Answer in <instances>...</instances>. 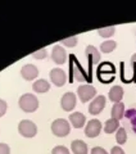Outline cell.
Instances as JSON below:
<instances>
[{
	"label": "cell",
	"mask_w": 136,
	"mask_h": 154,
	"mask_svg": "<svg viewBox=\"0 0 136 154\" xmlns=\"http://www.w3.org/2000/svg\"><path fill=\"white\" fill-rule=\"evenodd\" d=\"M0 154H11V148L5 143H0Z\"/></svg>",
	"instance_id": "cell-26"
},
{
	"label": "cell",
	"mask_w": 136,
	"mask_h": 154,
	"mask_svg": "<svg viewBox=\"0 0 136 154\" xmlns=\"http://www.w3.org/2000/svg\"><path fill=\"white\" fill-rule=\"evenodd\" d=\"M114 66L109 63V62H105V63L100 64L99 68H98V73H110V75H114Z\"/></svg>",
	"instance_id": "cell-20"
},
{
	"label": "cell",
	"mask_w": 136,
	"mask_h": 154,
	"mask_svg": "<svg viewBox=\"0 0 136 154\" xmlns=\"http://www.w3.org/2000/svg\"><path fill=\"white\" fill-rule=\"evenodd\" d=\"M62 44L66 45L68 48H73L77 44V36H71V37H67V38H63L62 40Z\"/></svg>",
	"instance_id": "cell-23"
},
{
	"label": "cell",
	"mask_w": 136,
	"mask_h": 154,
	"mask_svg": "<svg viewBox=\"0 0 136 154\" xmlns=\"http://www.w3.org/2000/svg\"><path fill=\"white\" fill-rule=\"evenodd\" d=\"M46 55H48L46 48H42V49L37 50L35 53H32V57L35 58V59H44V58H46Z\"/></svg>",
	"instance_id": "cell-24"
},
{
	"label": "cell",
	"mask_w": 136,
	"mask_h": 154,
	"mask_svg": "<svg viewBox=\"0 0 136 154\" xmlns=\"http://www.w3.org/2000/svg\"><path fill=\"white\" fill-rule=\"evenodd\" d=\"M77 95H79V98L82 103H86L96 95V90L91 85H81L77 89Z\"/></svg>",
	"instance_id": "cell-5"
},
{
	"label": "cell",
	"mask_w": 136,
	"mask_h": 154,
	"mask_svg": "<svg viewBox=\"0 0 136 154\" xmlns=\"http://www.w3.org/2000/svg\"><path fill=\"white\" fill-rule=\"evenodd\" d=\"M105 103H107L105 96H103V95L96 96V98H95L93 102L90 103V105H89V113H90V114H93V116L99 114L101 110L104 109Z\"/></svg>",
	"instance_id": "cell-8"
},
{
	"label": "cell",
	"mask_w": 136,
	"mask_h": 154,
	"mask_svg": "<svg viewBox=\"0 0 136 154\" xmlns=\"http://www.w3.org/2000/svg\"><path fill=\"white\" fill-rule=\"evenodd\" d=\"M116 46H117V42L113 41V40H108V41H104V42H101V45H100V50L103 51V53H112L114 49H116Z\"/></svg>",
	"instance_id": "cell-19"
},
{
	"label": "cell",
	"mask_w": 136,
	"mask_h": 154,
	"mask_svg": "<svg viewBox=\"0 0 136 154\" xmlns=\"http://www.w3.org/2000/svg\"><path fill=\"white\" fill-rule=\"evenodd\" d=\"M112 118L117 119V121H119L121 118L125 116V104L123 103H114V105L112 107Z\"/></svg>",
	"instance_id": "cell-17"
},
{
	"label": "cell",
	"mask_w": 136,
	"mask_h": 154,
	"mask_svg": "<svg viewBox=\"0 0 136 154\" xmlns=\"http://www.w3.org/2000/svg\"><path fill=\"white\" fill-rule=\"evenodd\" d=\"M50 80L55 86L60 88V86H63L67 82V75L60 68H53L50 71Z\"/></svg>",
	"instance_id": "cell-7"
},
{
	"label": "cell",
	"mask_w": 136,
	"mask_h": 154,
	"mask_svg": "<svg viewBox=\"0 0 136 154\" xmlns=\"http://www.w3.org/2000/svg\"><path fill=\"white\" fill-rule=\"evenodd\" d=\"M18 105L23 112L32 113L39 108V100L33 94H23L21 98H19Z\"/></svg>",
	"instance_id": "cell-2"
},
{
	"label": "cell",
	"mask_w": 136,
	"mask_h": 154,
	"mask_svg": "<svg viewBox=\"0 0 136 154\" xmlns=\"http://www.w3.org/2000/svg\"><path fill=\"white\" fill-rule=\"evenodd\" d=\"M32 89H33V91H35V93L44 94V93H46V91L50 89V84L46 80L41 79V80H37V81H35V82H33Z\"/></svg>",
	"instance_id": "cell-15"
},
{
	"label": "cell",
	"mask_w": 136,
	"mask_h": 154,
	"mask_svg": "<svg viewBox=\"0 0 136 154\" xmlns=\"http://www.w3.org/2000/svg\"><path fill=\"white\" fill-rule=\"evenodd\" d=\"M101 131V122L99 119H91L85 127V135L87 137H96Z\"/></svg>",
	"instance_id": "cell-9"
},
{
	"label": "cell",
	"mask_w": 136,
	"mask_h": 154,
	"mask_svg": "<svg viewBox=\"0 0 136 154\" xmlns=\"http://www.w3.org/2000/svg\"><path fill=\"white\" fill-rule=\"evenodd\" d=\"M91 154H108L107 153V150L104 148H101V146H95L91 149Z\"/></svg>",
	"instance_id": "cell-28"
},
{
	"label": "cell",
	"mask_w": 136,
	"mask_h": 154,
	"mask_svg": "<svg viewBox=\"0 0 136 154\" xmlns=\"http://www.w3.org/2000/svg\"><path fill=\"white\" fill-rule=\"evenodd\" d=\"M123 98V89L121 86L116 85L109 90V99L113 103H119Z\"/></svg>",
	"instance_id": "cell-14"
},
{
	"label": "cell",
	"mask_w": 136,
	"mask_h": 154,
	"mask_svg": "<svg viewBox=\"0 0 136 154\" xmlns=\"http://www.w3.org/2000/svg\"><path fill=\"white\" fill-rule=\"evenodd\" d=\"M76 103H77L76 95H75V93H71V91L66 93L60 99V105H62L63 110H66V112L73 110L75 107H76Z\"/></svg>",
	"instance_id": "cell-6"
},
{
	"label": "cell",
	"mask_w": 136,
	"mask_h": 154,
	"mask_svg": "<svg viewBox=\"0 0 136 154\" xmlns=\"http://www.w3.org/2000/svg\"><path fill=\"white\" fill-rule=\"evenodd\" d=\"M70 122L72 123V126L75 128H81L85 126V122H86V117L84 113L81 112H75V113H71L70 114Z\"/></svg>",
	"instance_id": "cell-12"
},
{
	"label": "cell",
	"mask_w": 136,
	"mask_h": 154,
	"mask_svg": "<svg viewBox=\"0 0 136 154\" xmlns=\"http://www.w3.org/2000/svg\"><path fill=\"white\" fill-rule=\"evenodd\" d=\"M71 131V126L67 119L58 118L51 123V132L58 137H64Z\"/></svg>",
	"instance_id": "cell-3"
},
{
	"label": "cell",
	"mask_w": 136,
	"mask_h": 154,
	"mask_svg": "<svg viewBox=\"0 0 136 154\" xmlns=\"http://www.w3.org/2000/svg\"><path fill=\"white\" fill-rule=\"evenodd\" d=\"M21 75L25 80L32 81L39 76V69H37V67H35L33 64H25L21 68Z\"/></svg>",
	"instance_id": "cell-11"
},
{
	"label": "cell",
	"mask_w": 136,
	"mask_h": 154,
	"mask_svg": "<svg viewBox=\"0 0 136 154\" xmlns=\"http://www.w3.org/2000/svg\"><path fill=\"white\" fill-rule=\"evenodd\" d=\"M118 128H119V122L117 121V119H114V118L108 119V121L105 122V125H104L105 134H113L114 131H117Z\"/></svg>",
	"instance_id": "cell-18"
},
{
	"label": "cell",
	"mask_w": 136,
	"mask_h": 154,
	"mask_svg": "<svg viewBox=\"0 0 136 154\" xmlns=\"http://www.w3.org/2000/svg\"><path fill=\"white\" fill-rule=\"evenodd\" d=\"M110 154H125V152L121 146H113L110 150Z\"/></svg>",
	"instance_id": "cell-29"
},
{
	"label": "cell",
	"mask_w": 136,
	"mask_h": 154,
	"mask_svg": "<svg viewBox=\"0 0 136 154\" xmlns=\"http://www.w3.org/2000/svg\"><path fill=\"white\" fill-rule=\"evenodd\" d=\"M85 54H86L87 60H89L91 64L99 63V60H100V53L98 51V49H96L95 46L89 45V46L86 48V50H85Z\"/></svg>",
	"instance_id": "cell-13"
},
{
	"label": "cell",
	"mask_w": 136,
	"mask_h": 154,
	"mask_svg": "<svg viewBox=\"0 0 136 154\" xmlns=\"http://www.w3.org/2000/svg\"><path fill=\"white\" fill-rule=\"evenodd\" d=\"M116 140H117L118 144H125L126 140H127V132L123 127H119L117 130V134H116Z\"/></svg>",
	"instance_id": "cell-21"
},
{
	"label": "cell",
	"mask_w": 136,
	"mask_h": 154,
	"mask_svg": "<svg viewBox=\"0 0 136 154\" xmlns=\"http://www.w3.org/2000/svg\"><path fill=\"white\" fill-rule=\"evenodd\" d=\"M18 131L23 137H33L37 134V127L30 119H22L18 125Z\"/></svg>",
	"instance_id": "cell-4"
},
{
	"label": "cell",
	"mask_w": 136,
	"mask_h": 154,
	"mask_svg": "<svg viewBox=\"0 0 136 154\" xmlns=\"http://www.w3.org/2000/svg\"><path fill=\"white\" fill-rule=\"evenodd\" d=\"M51 59L57 64H63L67 60V53L60 45H55L51 51Z\"/></svg>",
	"instance_id": "cell-10"
},
{
	"label": "cell",
	"mask_w": 136,
	"mask_h": 154,
	"mask_svg": "<svg viewBox=\"0 0 136 154\" xmlns=\"http://www.w3.org/2000/svg\"><path fill=\"white\" fill-rule=\"evenodd\" d=\"M51 154H70V150L63 145H58L51 150Z\"/></svg>",
	"instance_id": "cell-25"
},
{
	"label": "cell",
	"mask_w": 136,
	"mask_h": 154,
	"mask_svg": "<svg viewBox=\"0 0 136 154\" xmlns=\"http://www.w3.org/2000/svg\"><path fill=\"white\" fill-rule=\"evenodd\" d=\"M70 69H71V81L72 80H77L80 82H84V81L90 80V77H87L86 72L84 71V68L81 67V64L77 62L75 55H70Z\"/></svg>",
	"instance_id": "cell-1"
},
{
	"label": "cell",
	"mask_w": 136,
	"mask_h": 154,
	"mask_svg": "<svg viewBox=\"0 0 136 154\" xmlns=\"http://www.w3.org/2000/svg\"><path fill=\"white\" fill-rule=\"evenodd\" d=\"M114 31L116 28L113 26H109V27H103V28H99L98 30V33L101 36V37H110L114 35Z\"/></svg>",
	"instance_id": "cell-22"
},
{
	"label": "cell",
	"mask_w": 136,
	"mask_h": 154,
	"mask_svg": "<svg viewBox=\"0 0 136 154\" xmlns=\"http://www.w3.org/2000/svg\"><path fill=\"white\" fill-rule=\"evenodd\" d=\"M7 109H8V104L4 102V100L0 99V117H3V116L5 114Z\"/></svg>",
	"instance_id": "cell-27"
},
{
	"label": "cell",
	"mask_w": 136,
	"mask_h": 154,
	"mask_svg": "<svg viewBox=\"0 0 136 154\" xmlns=\"http://www.w3.org/2000/svg\"><path fill=\"white\" fill-rule=\"evenodd\" d=\"M71 149L75 154H87V145L82 140H73L71 144Z\"/></svg>",
	"instance_id": "cell-16"
}]
</instances>
